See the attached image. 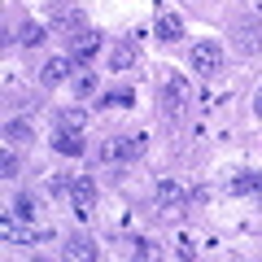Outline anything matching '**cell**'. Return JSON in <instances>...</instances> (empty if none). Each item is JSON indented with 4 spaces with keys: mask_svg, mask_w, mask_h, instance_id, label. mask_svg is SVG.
Wrapping results in <instances>:
<instances>
[{
    "mask_svg": "<svg viewBox=\"0 0 262 262\" xmlns=\"http://www.w3.org/2000/svg\"><path fill=\"white\" fill-rule=\"evenodd\" d=\"M13 214H18L22 223H31V219H35V196H27V192H22L18 201H13Z\"/></svg>",
    "mask_w": 262,
    "mask_h": 262,
    "instance_id": "obj_17",
    "label": "cell"
},
{
    "mask_svg": "<svg viewBox=\"0 0 262 262\" xmlns=\"http://www.w3.org/2000/svg\"><path fill=\"white\" fill-rule=\"evenodd\" d=\"M70 201H75V214L88 219V214H92V206H96V184L88 175H79L75 184H70Z\"/></svg>",
    "mask_w": 262,
    "mask_h": 262,
    "instance_id": "obj_3",
    "label": "cell"
},
{
    "mask_svg": "<svg viewBox=\"0 0 262 262\" xmlns=\"http://www.w3.org/2000/svg\"><path fill=\"white\" fill-rule=\"evenodd\" d=\"M179 35H184V22H179V13L162 9V13H158V39H166V44H175Z\"/></svg>",
    "mask_w": 262,
    "mask_h": 262,
    "instance_id": "obj_8",
    "label": "cell"
},
{
    "mask_svg": "<svg viewBox=\"0 0 262 262\" xmlns=\"http://www.w3.org/2000/svg\"><path fill=\"white\" fill-rule=\"evenodd\" d=\"M136 57H140V53H136V44H118V48L110 53V66L122 75V70H131V66H136Z\"/></svg>",
    "mask_w": 262,
    "mask_h": 262,
    "instance_id": "obj_10",
    "label": "cell"
},
{
    "mask_svg": "<svg viewBox=\"0 0 262 262\" xmlns=\"http://www.w3.org/2000/svg\"><path fill=\"white\" fill-rule=\"evenodd\" d=\"M83 122H88L83 110H61V114H57V127H66V131H79Z\"/></svg>",
    "mask_w": 262,
    "mask_h": 262,
    "instance_id": "obj_16",
    "label": "cell"
},
{
    "mask_svg": "<svg viewBox=\"0 0 262 262\" xmlns=\"http://www.w3.org/2000/svg\"><path fill=\"white\" fill-rule=\"evenodd\" d=\"M70 57H48L44 61V70H39V83L44 88H57V83H66V79H70Z\"/></svg>",
    "mask_w": 262,
    "mask_h": 262,
    "instance_id": "obj_6",
    "label": "cell"
},
{
    "mask_svg": "<svg viewBox=\"0 0 262 262\" xmlns=\"http://www.w3.org/2000/svg\"><path fill=\"white\" fill-rule=\"evenodd\" d=\"M5 140H9V144H27L31 140V122L9 118V122H5Z\"/></svg>",
    "mask_w": 262,
    "mask_h": 262,
    "instance_id": "obj_13",
    "label": "cell"
},
{
    "mask_svg": "<svg viewBox=\"0 0 262 262\" xmlns=\"http://www.w3.org/2000/svg\"><path fill=\"white\" fill-rule=\"evenodd\" d=\"M75 92L83 96V101H88V96H96V75H92V70H88V75H79V79H75Z\"/></svg>",
    "mask_w": 262,
    "mask_h": 262,
    "instance_id": "obj_18",
    "label": "cell"
},
{
    "mask_svg": "<svg viewBox=\"0 0 262 262\" xmlns=\"http://www.w3.org/2000/svg\"><path fill=\"white\" fill-rule=\"evenodd\" d=\"M136 253L140 258H153V241H136Z\"/></svg>",
    "mask_w": 262,
    "mask_h": 262,
    "instance_id": "obj_21",
    "label": "cell"
},
{
    "mask_svg": "<svg viewBox=\"0 0 262 262\" xmlns=\"http://www.w3.org/2000/svg\"><path fill=\"white\" fill-rule=\"evenodd\" d=\"M101 105H105V110H131V105H136V92H131V88L105 92V96H101Z\"/></svg>",
    "mask_w": 262,
    "mask_h": 262,
    "instance_id": "obj_12",
    "label": "cell"
},
{
    "mask_svg": "<svg viewBox=\"0 0 262 262\" xmlns=\"http://www.w3.org/2000/svg\"><path fill=\"white\" fill-rule=\"evenodd\" d=\"M227 192H262V175H258V170H245L241 179L227 184Z\"/></svg>",
    "mask_w": 262,
    "mask_h": 262,
    "instance_id": "obj_15",
    "label": "cell"
},
{
    "mask_svg": "<svg viewBox=\"0 0 262 262\" xmlns=\"http://www.w3.org/2000/svg\"><path fill=\"white\" fill-rule=\"evenodd\" d=\"M0 170H5V179H13V175H18V158H13V153H5V162H0Z\"/></svg>",
    "mask_w": 262,
    "mask_h": 262,
    "instance_id": "obj_20",
    "label": "cell"
},
{
    "mask_svg": "<svg viewBox=\"0 0 262 262\" xmlns=\"http://www.w3.org/2000/svg\"><path fill=\"white\" fill-rule=\"evenodd\" d=\"M140 149H144V136H136V140H105L101 144V158L105 162H127V158H136Z\"/></svg>",
    "mask_w": 262,
    "mask_h": 262,
    "instance_id": "obj_5",
    "label": "cell"
},
{
    "mask_svg": "<svg viewBox=\"0 0 262 262\" xmlns=\"http://www.w3.org/2000/svg\"><path fill=\"white\" fill-rule=\"evenodd\" d=\"M70 184H75V179H70V175H48V192H53V196L70 192Z\"/></svg>",
    "mask_w": 262,
    "mask_h": 262,
    "instance_id": "obj_19",
    "label": "cell"
},
{
    "mask_svg": "<svg viewBox=\"0 0 262 262\" xmlns=\"http://www.w3.org/2000/svg\"><path fill=\"white\" fill-rule=\"evenodd\" d=\"M96 53H101V35H96V31H79V35H70V61H75V66H92Z\"/></svg>",
    "mask_w": 262,
    "mask_h": 262,
    "instance_id": "obj_2",
    "label": "cell"
},
{
    "mask_svg": "<svg viewBox=\"0 0 262 262\" xmlns=\"http://www.w3.org/2000/svg\"><path fill=\"white\" fill-rule=\"evenodd\" d=\"M188 201H192V196H188L184 188L175 184V179H162V184H158V206L166 210V214H179V210H184Z\"/></svg>",
    "mask_w": 262,
    "mask_h": 262,
    "instance_id": "obj_4",
    "label": "cell"
},
{
    "mask_svg": "<svg viewBox=\"0 0 262 262\" xmlns=\"http://www.w3.org/2000/svg\"><path fill=\"white\" fill-rule=\"evenodd\" d=\"M53 149H57V153H66V158H79L88 144H83V136H79V131H66V127H61V131L53 136Z\"/></svg>",
    "mask_w": 262,
    "mask_h": 262,
    "instance_id": "obj_7",
    "label": "cell"
},
{
    "mask_svg": "<svg viewBox=\"0 0 262 262\" xmlns=\"http://www.w3.org/2000/svg\"><path fill=\"white\" fill-rule=\"evenodd\" d=\"M162 83H166V110L175 114L179 105L188 101V83H184V79H175V75H162Z\"/></svg>",
    "mask_w": 262,
    "mask_h": 262,
    "instance_id": "obj_9",
    "label": "cell"
},
{
    "mask_svg": "<svg viewBox=\"0 0 262 262\" xmlns=\"http://www.w3.org/2000/svg\"><path fill=\"white\" fill-rule=\"evenodd\" d=\"M61 253H66V258H75V262H79V258H96V245L83 241V236H75V241H66Z\"/></svg>",
    "mask_w": 262,
    "mask_h": 262,
    "instance_id": "obj_14",
    "label": "cell"
},
{
    "mask_svg": "<svg viewBox=\"0 0 262 262\" xmlns=\"http://www.w3.org/2000/svg\"><path fill=\"white\" fill-rule=\"evenodd\" d=\"M188 66H192V75L214 79L219 70H223V48H219L214 39H201V44H192V53H188Z\"/></svg>",
    "mask_w": 262,
    "mask_h": 262,
    "instance_id": "obj_1",
    "label": "cell"
},
{
    "mask_svg": "<svg viewBox=\"0 0 262 262\" xmlns=\"http://www.w3.org/2000/svg\"><path fill=\"white\" fill-rule=\"evenodd\" d=\"M258 9H262V0H258Z\"/></svg>",
    "mask_w": 262,
    "mask_h": 262,
    "instance_id": "obj_23",
    "label": "cell"
},
{
    "mask_svg": "<svg viewBox=\"0 0 262 262\" xmlns=\"http://www.w3.org/2000/svg\"><path fill=\"white\" fill-rule=\"evenodd\" d=\"M253 114L262 118V88H258V96H253Z\"/></svg>",
    "mask_w": 262,
    "mask_h": 262,
    "instance_id": "obj_22",
    "label": "cell"
},
{
    "mask_svg": "<svg viewBox=\"0 0 262 262\" xmlns=\"http://www.w3.org/2000/svg\"><path fill=\"white\" fill-rule=\"evenodd\" d=\"M44 35H48L44 22H22V31H18V39H22L27 48H39V44H44Z\"/></svg>",
    "mask_w": 262,
    "mask_h": 262,
    "instance_id": "obj_11",
    "label": "cell"
}]
</instances>
